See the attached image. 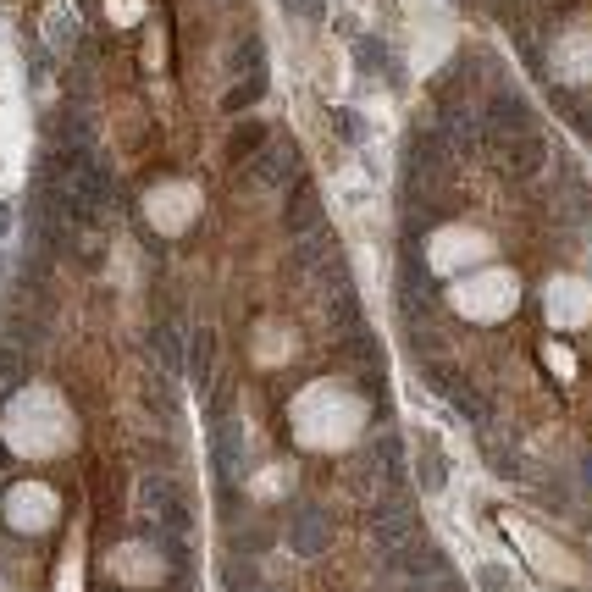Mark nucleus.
I'll use <instances>...</instances> for the list:
<instances>
[{"mask_svg":"<svg viewBox=\"0 0 592 592\" xmlns=\"http://www.w3.org/2000/svg\"><path fill=\"white\" fill-rule=\"evenodd\" d=\"M371 543H377V554H393V548H410L421 543V515H415V498L404 493V487H393V493H382L377 504H371Z\"/></svg>","mask_w":592,"mask_h":592,"instance_id":"nucleus-1","label":"nucleus"},{"mask_svg":"<svg viewBox=\"0 0 592 592\" xmlns=\"http://www.w3.org/2000/svg\"><path fill=\"white\" fill-rule=\"evenodd\" d=\"M211 471L216 482H222V493H238V482H244V460H249V443H244V421H238L233 410H222L216 404L211 410Z\"/></svg>","mask_w":592,"mask_h":592,"instance_id":"nucleus-2","label":"nucleus"},{"mask_svg":"<svg viewBox=\"0 0 592 592\" xmlns=\"http://www.w3.org/2000/svg\"><path fill=\"white\" fill-rule=\"evenodd\" d=\"M421 382H427L438 399H449V410L460 415L465 427H482V421H493V410H487V399L476 393L471 377H460L454 366H438V360H421Z\"/></svg>","mask_w":592,"mask_h":592,"instance_id":"nucleus-3","label":"nucleus"},{"mask_svg":"<svg viewBox=\"0 0 592 592\" xmlns=\"http://www.w3.org/2000/svg\"><path fill=\"white\" fill-rule=\"evenodd\" d=\"M283 543L294 548L299 559H321L332 548V515L327 504H316V498H294L288 504V521H283Z\"/></svg>","mask_w":592,"mask_h":592,"instance_id":"nucleus-4","label":"nucleus"},{"mask_svg":"<svg viewBox=\"0 0 592 592\" xmlns=\"http://www.w3.org/2000/svg\"><path fill=\"white\" fill-rule=\"evenodd\" d=\"M537 117H532V100L510 83H498L487 89V106H482V139L498 144V139H515V133H532Z\"/></svg>","mask_w":592,"mask_h":592,"instance_id":"nucleus-5","label":"nucleus"},{"mask_svg":"<svg viewBox=\"0 0 592 592\" xmlns=\"http://www.w3.org/2000/svg\"><path fill=\"white\" fill-rule=\"evenodd\" d=\"M438 299H443V283L432 277L427 255H421L415 238H410V249H404V261H399V305H404V316L427 321L432 310H438Z\"/></svg>","mask_w":592,"mask_h":592,"instance_id":"nucleus-6","label":"nucleus"},{"mask_svg":"<svg viewBox=\"0 0 592 592\" xmlns=\"http://www.w3.org/2000/svg\"><path fill=\"white\" fill-rule=\"evenodd\" d=\"M294 266H299V272H305L316 288L349 283V272H344V249H338V238H332L327 227H316V233L294 238Z\"/></svg>","mask_w":592,"mask_h":592,"instance_id":"nucleus-7","label":"nucleus"},{"mask_svg":"<svg viewBox=\"0 0 592 592\" xmlns=\"http://www.w3.org/2000/svg\"><path fill=\"white\" fill-rule=\"evenodd\" d=\"M454 150L449 139H443L438 128H410V139H404V183H438L443 172H449Z\"/></svg>","mask_w":592,"mask_h":592,"instance_id":"nucleus-8","label":"nucleus"},{"mask_svg":"<svg viewBox=\"0 0 592 592\" xmlns=\"http://www.w3.org/2000/svg\"><path fill=\"white\" fill-rule=\"evenodd\" d=\"M244 166H249V178L261 183V189H294V183L305 178V172H299V150H294V139H266Z\"/></svg>","mask_w":592,"mask_h":592,"instance_id":"nucleus-9","label":"nucleus"},{"mask_svg":"<svg viewBox=\"0 0 592 592\" xmlns=\"http://www.w3.org/2000/svg\"><path fill=\"white\" fill-rule=\"evenodd\" d=\"M493 161L504 166L510 178L532 183L537 172L548 166V139H543V128H532V133H515V139H498V144H493Z\"/></svg>","mask_w":592,"mask_h":592,"instance_id":"nucleus-10","label":"nucleus"},{"mask_svg":"<svg viewBox=\"0 0 592 592\" xmlns=\"http://www.w3.org/2000/svg\"><path fill=\"white\" fill-rule=\"evenodd\" d=\"M432 106H438V133L449 139L454 155H471L476 144H482V111H476V106H465L460 95H454V100H432Z\"/></svg>","mask_w":592,"mask_h":592,"instance_id":"nucleus-11","label":"nucleus"},{"mask_svg":"<svg viewBox=\"0 0 592 592\" xmlns=\"http://www.w3.org/2000/svg\"><path fill=\"white\" fill-rule=\"evenodd\" d=\"M288 233L294 238H305V233H316V227H327V216H321V194H316V183L310 178H299L294 189H288Z\"/></svg>","mask_w":592,"mask_h":592,"instance_id":"nucleus-12","label":"nucleus"},{"mask_svg":"<svg viewBox=\"0 0 592 592\" xmlns=\"http://www.w3.org/2000/svg\"><path fill=\"white\" fill-rule=\"evenodd\" d=\"M150 349H155V360H161V371H172V377L189 371V338L178 332V321H155Z\"/></svg>","mask_w":592,"mask_h":592,"instance_id":"nucleus-13","label":"nucleus"},{"mask_svg":"<svg viewBox=\"0 0 592 592\" xmlns=\"http://www.w3.org/2000/svg\"><path fill=\"white\" fill-rule=\"evenodd\" d=\"M554 216H559L565 227H587V222H592V189H587V178H581V172H570V178L559 183Z\"/></svg>","mask_w":592,"mask_h":592,"instance_id":"nucleus-14","label":"nucleus"},{"mask_svg":"<svg viewBox=\"0 0 592 592\" xmlns=\"http://www.w3.org/2000/svg\"><path fill=\"white\" fill-rule=\"evenodd\" d=\"M349 56H355V67H360V72H366V78H393V83H399V78H404V72H399V67H393L388 45H382V39H377V34H360V39H355V45H349Z\"/></svg>","mask_w":592,"mask_h":592,"instance_id":"nucleus-15","label":"nucleus"},{"mask_svg":"<svg viewBox=\"0 0 592 592\" xmlns=\"http://www.w3.org/2000/svg\"><path fill=\"white\" fill-rule=\"evenodd\" d=\"M261 559H255V554H233V559H227V565H222V587L227 592H255V587H261Z\"/></svg>","mask_w":592,"mask_h":592,"instance_id":"nucleus-16","label":"nucleus"},{"mask_svg":"<svg viewBox=\"0 0 592 592\" xmlns=\"http://www.w3.org/2000/svg\"><path fill=\"white\" fill-rule=\"evenodd\" d=\"M266 89H272V83H266V67H261V72H249V78H238L233 89L222 95V111H233V117H238V111H249L255 100H266Z\"/></svg>","mask_w":592,"mask_h":592,"instance_id":"nucleus-17","label":"nucleus"},{"mask_svg":"<svg viewBox=\"0 0 592 592\" xmlns=\"http://www.w3.org/2000/svg\"><path fill=\"white\" fill-rule=\"evenodd\" d=\"M554 111L570 122L576 133H587L592 139V100L587 95H570V89H554Z\"/></svg>","mask_w":592,"mask_h":592,"instance_id":"nucleus-18","label":"nucleus"},{"mask_svg":"<svg viewBox=\"0 0 592 592\" xmlns=\"http://www.w3.org/2000/svg\"><path fill=\"white\" fill-rule=\"evenodd\" d=\"M211 366H216V332H194V344H189V377H194V388H205V382H211Z\"/></svg>","mask_w":592,"mask_h":592,"instance_id":"nucleus-19","label":"nucleus"},{"mask_svg":"<svg viewBox=\"0 0 592 592\" xmlns=\"http://www.w3.org/2000/svg\"><path fill=\"white\" fill-rule=\"evenodd\" d=\"M172 498H178V482H172V476L150 471V476H144V482H139V504H144V515L166 510V504H172Z\"/></svg>","mask_w":592,"mask_h":592,"instance_id":"nucleus-20","label":"nucleus"},{"mask_svg":"<svg viewBox=\"0 0 592 592\" xmlns=\"http://www.w3.org/2000/svg\"><path fill=\"white\" fill-rule=\"evenodd\" d=\"M266 139H272V133H266L261 122H238V128H233V144H227V155H233V161H249V155L261 150Z\"/></svg>","mask_w":592,"mask_h":592,"instance_id":"nucleus-21","label":"nucleus"},{"mask_svg":"<svg viewBox=\"0 0 592 592\" xmlns=\"http://www.w3.org/2000/svg\"><path fill=\"white\" fill-rule=\"evenodd\" d=\"M443 482H449V460L438 454V443H421V487H432V493H438Z\"/></svg>","mask_w":592,"mask_h":592,"instance_id":"nucleus-22","label":"nucleus"},{"mask_svg":"<svg viewBox=\"0 0 592 592\" xmlns=\"http://www.w3.org/2000/svg\"><path fill=\"white\" fill-rule=\"evenodd\" d=\"M227 67L238 72V78H249V72H261L266 61H261V39H238V50L227 56Z\"/></svg>","mask_w":592,"mask_h":592,"instance_id":"nucleus-23","label":"nucleus"},{"mask_svg":"<svg viewBox=\"0 0 592 592\" xmlns=\"http://www.w3.org/2000/svg\"><path fill=\"white\" fill-rule=\"evenodd\" d=\"M23 360H28V355H23L17 344H6V349H0V393H12L17 382H23V371H28Z\"/></svg>","mask_w":592,"mask_h":592,"instance_id":"nucleus-24","label":"nucleus"},{"mask_svg":"<svg viewBox=\"0 0 592 592\" xmlns=\"http://www.w3.org/2000/svg\"><path fill=\"white\" fill-rule=\"evenodd\" d=\"M338 139L344 144H366V117H360V111H338Z\"/></svg>","mask_w":592,"mask_h":592,"instance_id":"nucleus-25","label":"nucleus"},{"mask_svg":"<svg viewBox=\"0 0 592 592\" xmlns=\"http://www.w3.org/2000/svg\"><path fill=\"white\" fill-rule=\"evenodd\" d=\"M288 12H294V17H310V23H321V17H327V0H288Z\"/></svg>","mask_w":592,"mask_h":592,"instance_id":"nucleus-26","label":"nucleus"},{"mask_svg":"<svg viewBox=\"0 0 592 592\" xmlns=\"http://www.w3.org/2000/svg\"><path fill=\"white\" fill-rule=\"evenodd\" d=\"M482 587H487V592H510V570H504V565H487V570H482Z\"/></svg>","mask_w":592,"mask_h":592,"instance_id":"nucleus-27","label":"nucleus"},{"mask_svg":"<svg viewBox=\"0 0 592 592\" xmlns=\"http://www.w3.org/2000/svg\"><path fill=\"white\" fill-rule=\"evenodd\" d=\"M12 227H17V211H12V200H0V238L12 233Z\"/></svg>","mask_w":592,"mask_h":592,"instance_id":"nucleus-28","label":"nucleus"},{"mask_svg":"<svg viewBox=\"0 0 592 592\" xmlns=\"http://www.w3.org/2000/svg\"><path fill=\"white\" fill-rule=\"evenodd\" d=\"M581 487H587V493H592V449L581 454Z\"/></svg>","mask_w":592,"mask_h":592,"instance_id":"nucleus-29","label":"nucleus"},{"mask_svg":"<svg viewBox=\"0 0 592 592\" xmlns=\"http://www.w3.org/2000/svg\"><path fill=\"white\" fill-rule=\"evenodd\" d=\"M255 592H277V587H266V581H261V587H255Z\"/></svg>","mask_w":592,"mask_h":592,"instance_id":"nucleus-30","label":"nucleus"},{"mask_svg":"<svg viewBox=\"0 0 592 592\" xmlns=\"http://www.w3.org/2000/svg\"><path fill=\"white\" fill-rule=\"evenodd\" d=\"M0 277H6V255H0Z\"/></svg>","mask_w":592,"mask_h":592,"instance_id":"nucleus-31","label":"nucleus"},{"mask_svg":"<svg viewBox=\"0 0 592 592\" xmlns=\"http://www.w3.org/2000/svg\"><path fill=\"white\" fill-rule=\"evenodd\" d=\"M0 465H6V449H0Z\"/></svg>","mask_w":592,"mask_h":592,"instance_id":"nucleus-32","label":"nucleus"}]
</instances>
